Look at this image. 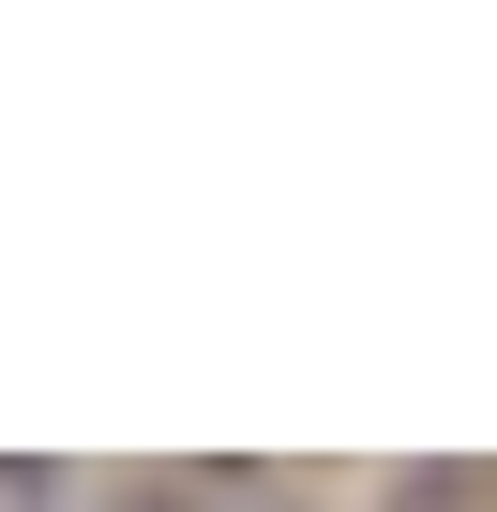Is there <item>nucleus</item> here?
<instances>
[{
	"mask_svg": "<svg viewBox=\"0 0 497 512\" xmlns=\"http://www.w3.org/2000/svg\"><path fill=\"white\" fill-rule=\"evenodd\" d=\"M136 512H196V497H136Z\"/></svg>",
	"mask_w": 497,
	"mask_h": 512,
	"instance_id": "obj_1",
	"label": "nucleus"
}]
</instances>
